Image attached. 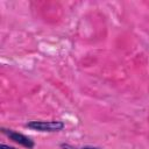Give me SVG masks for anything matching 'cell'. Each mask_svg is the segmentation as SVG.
Segmentation results:
<instances>
[{
	"label": "cell",
	"instance_id": "cell-1",
	"mask_svg": "<svg viewBox=\"0 0 149 149\" xmlns=\"http://www.w3.org/2000/svg\"><path fill=\"white\" fill-rule=\"evenodd\" d=\"M28 128L37 132H47V133H55L61 132L65 127L63 121L59 120H51V121H42V120H34L29 121L26 125Z\"/></svg>",
	"mask_w": 149,
	"mask_h": 149
},
{
	"label": "cell",
	"instance_id": "cell-2",
	"mask_svg": "<svg viewBox=\"0 0 149 149\" xmlns=\"http://www.w3.org/2000/svg\"><path fill=\"white\" fill-rule=\"evenodd\" d=\"M1 132H2L6 136H8L10 140H13L14 142L19 143L20 146H22V147H24V148L33 149V148L35 147V142H34L31 139H29L28 136H26V135H23V134H21V133L14 132V130H12V129H6V128H1Z\"/></svg>",
	"mask_w": 149,
	"mask_h": 149
},
{
	"label": "cell",
	"instance_id": "cell-3",
	"mask_svg": "<svg viewBox=\"0 0 149 149\" xmlns=\"http://www.w3.org/2000/svg\"><path fill=\"white\" fill-rule=\"evenodd\" d=\"M0 149H16V148H14V147H9V146H7V144L1 143V144H0Z\"/></svg>",
	"mask_w": 149,
	"mask_h": 149
},
{
	"label": "cell",
	"instance_id": "cell-4",
	"mask_svg": "<svg viewBox=\"0 0 149 149\" xmlns=\"http://www.w3.org/2000/svg\"><path fill=\"white\" fill-rule=\"evenodd\" d=\"M80 149H100V148H97V147H83Z\"/></svg>",
	"mask_w": 149,
	"mask_h": 149
}]
</instances>
